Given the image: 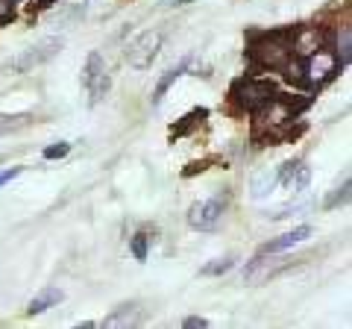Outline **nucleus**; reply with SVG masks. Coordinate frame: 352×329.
Segmentation results:
<instances>
[{"instance_id":"nucleus-12","label":"nucleus","mask_w":352,"mask_h":329,"mask_svg":"<svg viewBox=\"0 0 352 329\" xmlns=\"http://www.w3.org/2000/svg\"><path fill=\"white\" fill-rule=\"evenodd\" d=\"M188 68H191V56H185V59L176 62L173 68H168V71H164V74L159 76L156 89H153V106H159V103H162V97L168 94V89H170V85H173L176 80H179V76H182L185 71H188Z\"/></svg>"},{"instance_id":"nucleus-2","label":"nucleus","mask_w":352,"mask_h":329,"mask_svg":"<svg viewBox=\"0 0 352 329\" xmlns=\"http://www.w3.org/2000/svg\"><path fill=\"white\" fill-rule=\"evenodd\" d=\"M273 97H276V89L264 80H256V76H244V80H238L232 85V100L244 109V112H258Z\"/></svg>"},{"instance_id":"nucleus-18","label":"nucleus","mask_w":352,"mask_h":329,"mask_svg":"<svg viewBox=\"0 0 352 329\" xmlns=\"http://www.w3.org/2000/svg\"><path fill=\"white\" fill-rule=\"evenodd\" d=\"M203 118H208V109H194V112H188L182 118V124L179 127H173V136H185L188 129H194L197 124H200Z\"/></svg>"},{"instance_id":"nucleus-9","label":"nucleus","mask_w":352,"mask_h":329,"mask_svg":"<svg viewBox=\"0 0 352 329\" xmlns=\"http://www.w3.org/2000/svg\"><path fill=\"white\" fill-rule=\"evenodd\" d=\"M291 45H294V56L305 59L326 47V32L320 27H300L291 32Z\"/></svg>"},{"instance_id":"nucleus-4","label":"nucleus","mask_w":352,"mask_h":329,"mask_svg":"<svg viewBox=\"0 0 352 329\" xmlns=\"http://www.w3.org/2000/svg\"><path fill=\"white\" fill-rule=\"evenodd\" d=\"M226 203H229L226 194H214V197H206V200H197L188 209V224L194 229H200V233H212V229H217L220 221H223Z\"/></svg>"},{"instance_id":"nucleus-20","label":"nucleus","mask_w":352,"mask_h":329,"mask_svg":"<svg viewBox=\"0 0 352 329\" xmlns=\"http://www.w3.org/2000/svg\"><path fill=\"white\" fill-rule=\"evenodd\" d=\"M129 250L132 256H135V262H147V250H150V238L144 233H135L129 238Z\"/></svg>"},{"instance_id":"nucleus-21","label":"nucleus","mask_w":352,"mask_h":329,"mask_svg":"<svg viewBox=\"0 0 352 329\" xmlns=\"http://www.w3.org/2000/svg\"><path fill=\"white\" fill-rule=\"evenodd\" d=\"M346 203H349V180H344V185L335 189V194L329 197L323 206H326V209H338V206H346Z\"/></svg>"},{"instance_id":"nucleus-27","label":"nucleus","mask_w":352,"mask_h":329,"mask_svg":"<svg viewBox=\"0 0 352 329\" xmlns=\"http://www.w3.org/2000/svg\"><path fill=\"white\" fill-rule=\"evenodd\" d=\"M12 3H21V0H12Z\"/></svg>"},{"instance_id":"nucleus-10","label":"nucleus","mask_w":352,"mask_h":329,"mask_svg":"<svg viewBox=\"0 0 352 329\" xmlns=\"http://www.w3.org/2000/svg\"><path fill=\"white\" fill-rule=\"evenodd\" d=\"M276 177H279L282 185H288L294 194H302L308 189V182H311V168L300 159H291L276 171Z\"/></svg>"},{"instance_id":"nucleus-5","label":"nucleus","mask_w":352,"mask_h":329,"mask_svg":"<svg viewBox=\"0 0 352 329\" xmlns=\"http://www.w3.org/2000/svg\"><path fill=\"white\" fill-rule=\"evenodd\" d=\"M296 59H300V56H296ZM300 65H302V85H311V89H320L323 83H329L340 71L335 53H329L326 47L311 53V56L300 59Z\"/></svg>"},{"instance_id":"nucleus-24","label":"nucleus","mask_w":352,"mask_h":329,"mask_svg":"<svg viewBox=\"0 0 352 329\" xmlns=\"http://www.w3.org/2000/svg\"><path fill=\"white\" fill-rule=\"evenodd\" d=\"M182 326L185 329H197V326H208V321H206V317H200V315H194V317H185Z\"/></svg>"},{"instance_id":"nucleus-3","label":"nucleus","mask_w":352,"mask_h":329,"mask_svg":"<svg viewBox=\"0 0 352 329\" xmlns=\"http://www.w3.org/2000/svg\"><path fill=\"white\" fill-rule=\"evenodd\" d=\"M296 262H302V259H288V256H279V253H258L244 268V282L247 285H261V282H267L273 277H279L282 270L294 268Z\"/></svg>"},{"instance_id":"nucleus-22","label":"nucleus","mask_w":352,"mask_h":329,"mask_svg":"<svg viewBox=\"0 0 352 329\" xmlns=\"http://www.w3.org/2000/svg\"><path fill=\"white\" fill-rule=\"evenodd\" d=\"M71 153V145L68 141H56V145L44 147V159H65Z\"/></svg>"},{"instance_id":"nucleus-15","label":"nucleus","mask_w":352,"mask_h":329,"mask_svg":"<svg viewBox=\"0 0 352 329\" xmlns=\"http://www.w3.org/2000/svg\"><path fill=\"white\" fill-rule=\"evenodd\" d=\"M135 323H141V309L135 303L118 306V309L103 321V326H135Z\"/></svg>"},{"instance_id":"nucleus-14","label":"nucleus","mask_w":352,"mask_h":329,"mask_svg":"<svg viewBox=\"0 0 352 329\" xmlns=\"http://www.w3.org/2000/svg\"><path fill=\"white\" fill-rule=\"evenodd\" d=\"M279 185V177H276V171H270V168H261L258 173H252V180H250V191L256 200H261V197H267L273 189Z\"/></svg>"},{"instance_id":"nucleus-13","label":"nucleus","mask_w":352,"mask_h":329,"mask_svg":"<svg viewBox=\"0 0 352 329\" xmlns=\"http://www.w3.org/2000/svg\"><path fill=\"white\" fill-rule=\"evenodd\" d=\"M65 300V291L62 288H56V285H47V288H41L36 297L30 300V306H27V315H41V312H47V309H53L56 303H62Z\"/></svg>"},{"instance_id":"nucleus-26","label":"nucleus","mask_w":352,"mask_h":329,"mask_svg":"<svg viewBox=\"0 0 352 329\" xmlns=\"http://www.w3.org/2000/svg\"><path fill=\"white\" fill-rule=\"evenodd\" d=\"M53 3V0H41V6H50Z\"/></svg>"},{"instance_id":"nucleus-7","label":"nucleus","mask_w":352,"mask_h":329,"mask_svg":"<svg viewBox=\"0 0 352 329\" xmlns=\"http://www.w3.org/2000/svg\"><path fill=\"white\" fill-rule=\"evenodd\" d=\"M159 50H162V32H159V30L141 32V36L126 47V62H129V68H135V71L150 68L153 59L159 56Z\"/></svg>"},{"instance_id":"nucleus-25","label":"nucleus","mask_w":352,"mask_h":329,"mask_svg":"<svg viewBox=\"0 0 352 329\" xmlns=\"http://www.w3.org/2000/svg\"><path fill=\"white\" fill-rule=\"evenodd\" d=\"M185 3H194V0H164V6H185Z\"/></svg>"},{"instance_id":"nucleus-17","label":"nucleus","mask_w":352,"mask_h":329,"mask_svg":"<svg viewBox=\"0 0 352 329\" xmlns=\"http://www.w3.org/2000/svg\"><path fill=\"white\" fill-rule=\"evenodd\" d=\"M30 120H32L30 112H21V115H3V112H0V136L18 133V129H24L30 124Z\"/></svg>"},{"instance_id":"nucleus-8","label":"nucleus","mask_w":352,"mask_h":329,"mask_svg":"<svg viewBox=\"0 0 352 329\" xmlns=\"http://www.w3.org/2000/svg\"><path fill=\"white\" fill-rule=\"evenodd\" d=\"M62 36H50V39H41L38 45H32L30 50H24L21 56L12 62V71L15 74H27V71H32V68H38V65H44V62H50L56 53L62 50Z\"/></svg>"},{"instance_id":"nucleus-16","label":"nucleus","mask_w":352,"mask_h":329,"mask_svg":"<svg viewBox=\"0 0 352 329\" xmlns=\"http://www.w3.org/2000/svg\"><path fill=\"white\" fill-rule=\"evenodd\" d=\"M335 59H338V68H346L349 59H352V30L349 24H344L338 30V41H335Z\"/></svg>"},{"instance_id":"nucleus-6","label":"nucleus","mask_w":352,"mask_h":329,"mask_svg":"<svg viewBox=\"0 0 352 329\" xmlns=\"http://www.w3.org/2000/svg\"><path fill=\"white\" fill-rule=\"evenodd\" d=\"M82 83L88 89V103L97 106L109 94L112 89V76H109V68H106V59L100 53H88V62H85V71H82Z\"/></svg>"},{"instance_id":"nucleus-1","label":"nucleus","mask_w":352,"mask_h":329,"mask_svg":"<svg viewBox=\"0 0 352 329\" xmlns=\"http://www.w3.org/2000/svg\"><path fill=\"white\" fill-rule=\"evenodd\" d=\"M294 30H279V32H261V36L250 39V59L256 68L264 71H282L294 56L291 45Z\"/></svg>"},{"instance_id":"nucleus-11","label":"nucleus","mask_w":352,"mask_h":329,"mask_svg":"<svg viewBox=\"0 0 352 329\" xmlns=\"http://www.w3.org/2000/svg\"><path fill=\"white\" fill-rule=\"evenodd\" d=\"M311 235H314V229L308 226V224H302V226H294L291 233H285V235H279V238L267 241V244L261 247V253H285V250H291L294 244H300V241L311 238Z\"/></svg>"},{"instance_id":"nucleus-19","label":"nucleus","mask_w":352,"mask_h":329,"mask_svg":"<svg viewBox=\"0 0 352 329\" xmlns=\"http://www.w3.org/2000/svg\"><path fill=\"white\" fill-rule=\"evenodd\" d=\"M232 268H235V259L226 256V259H214L212 265H206L200 273H203V277H223V273H229Z\"/></svg>"},{"instance_id":"nucleus-23","label":"nucleus","mask_w":352,"mask_h":329,"mask_svg":"<svg viewBox=\"0 0 352 329\" xmlns=\"http://www.w3.org/2000/svg\"><path fill=\"white\" fill-rule=\"evenodd\" d=\"M12 15H15V3H12V0H0V24L12 21Z\"/></svg>"}]
</instances>
